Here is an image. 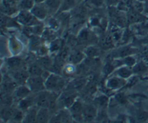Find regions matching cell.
<instances>
[{
    "label": "cell",
    "instance_id": "cell-39",
    "mask_svg": "<svg viewBox=\"0 0 148 123\" xmlns=\"http://www.w3.org/2000/svg\"><path fill=\"white\" fill-rule=\"evenodd\" d=\"M7 22V17L6 16V14H1V27H4V25H6V23Z\"/></svg>",
    "mask_w": 148,
    "mask_h": 123
},
{
    "label": "cell",
    "instance_id": "cell-5",
    "mask_svg": "<svg viewBox=\"0 0 148 123\" xmlns=\"http://www.w3.org/2000/svg\"><path fill=\"white\" fill-rule=\"evenodd\" d=\"M48 11L49 10H47L44 4H36L34 7L31 9L30 12L32 13V14L36 19L40 20H43L46 19V16H47Z\"/></svg>",
    "mask_w": 148,
    "mask_h": 123
},
{
    "label": "cell",
    "instance_id": "cell-3",
    "mask_svg": "<svg viewBox=\"0 0 148 123\" xmlns=\"http://www.w3.org/2000/svg\"><path fill=\"white\" fill-rule=\"evenodd\" d=\"M98 111L96 107L92 105H87L84 106L82 110V120L85 122H92L96 119Z\"/></svg>",
    "mask_w": 148,
    "mask_h": 123
},
{
    "label": "cell",
    "instance_id": "cell-22",
    "mask_svg": "<svg viewBox=\"0 0 148 123\" xmlns=\"http://www.w3.org/2000/svg\"><path fill=\"white\" fill-rule=\"evenodd\" d=\"M36 4L34 0H21L19 4V7L22 10H26V11H30L31 9L34 7Z\"/></svg>",
    "mask_w": 148,
    "mask_h": 123
},
{
    "label": "cell",
    "instance_id": "cell-7",
    "mask_svg": "<svg viewBox=\"0 0 148 123\" xmlns=\"http://www.w3.org/2000/svg\"><path fill=\"white\" fill-rule=\"evenodd\" d=\"M29 76H30V75H29L27 71H25L23 70H18L16 71L14 73V74H13V79H14V80L17 83L23 84L27 82Z\"/></svg>",
    "mask_w": 148,
    "mask_h": 123
},
{
    "label": "cell",
    "instance_id": "cell-18",
    "mask_svg": "<svg viewBox=\"0 0 148 123\" xmlns=\"http://www.w3.org/2000/svg\"><path fill=\"white\" fill-rule=\"evenodd\" d=\"M75 0H64L62 2L59 11L60 12H66L75 7Z\"/></svg>",
    "mask_w": 148,
    "mask_h": 123
},
{
    "label": "cell",
    "instance_id": "cell-40",
    "mask_svg": "<svg viewBox=\"0 0 148 123\" xmlns=\"http://www.w3.org/2000/svg\"><path fill=\"white\" fill-rule=\"evenodd\" d=\"M84 85H85V82H83V80L79 81V82H76L75 84V88H76V89H80Z\"/></svg>",
    "mask_w": 148,
    "mask_h": 123
},
{
    "label": "cell",
    "instance_id": "cell-17",
    "mask_svg": "<svg viewBox=\"0 0 148 123\" xmlns=\"http://www.w3.org/2000/svg\"><path fill=\"white\" fill-rule=\"evenodd\" d=\"M14 110L10 107H1V118L3 120L8 121L12 119Z\"/></svg>",
    "mask_w": 148,
    "mask_h": 123
},
{
    "label": "cell",
    "instance_id": "cell-29",
    "mask_svg": "<svg viewBox=\"0 0 148 123\" xmlns=\"http://www.w3.org/2000/svg\"><path fill=\"white\" fill-rule=\"evenodd\" d=\"M101 44L103 47L106 48L112 47L113 40L111 36H105L103 37L101 40Z\"/></svg>",
    "mask_w": 148,
    "mask_h": 123
},
{
    "label": "cell",
    "instance_id": "cell-27",
    "mask_svg": "<svg viewBox=\"0 0 148 123\" xmlns=\"http://www.w3.org/2000/svg\"><path fill=\"white\" fill-rule=\"evenodd\" d=\"M148 120V113L145 111L140 110L136 114V120L137 122H144Z\"/></svg>",
    "mask_w": 148,
    "mask_h": 123
},
{
    "label": "cell",
    "instance_id": "cell-42",
    "mask_svg": "<svg viewBox=\"0 0 148 123\" xmlns=\"http://www.w3.org/2000/svg\"><path fill=\"white\" fill-rule=\"evenodd\" d=\"M143 14H144L145 16H147V17H148V2L145 4L144 10H143Z\"/></svg>",
    "mask_w": 148,
    "mask_h": 123
},
{
    "label": "cell",
    "instance_id": "cell-1",
    "mask_svg": "<svg viewBox=\"0 0 148 123\" xmlns=\"http://www.w3.org/2000/svg\"><path fill=\"white\" fill-rule=\"evenodd\" d=\"M64 86V81L57 73L49 74L45 80L46 89L50 92H57L61 90Z\"/></svg>",
    "mask_w": 148,
    "mask_h": 123
},
{
    "label": "cell",
    "instance_id": "cell-38",
    "mask_svg": "<svg viewBox=\"0 0 148 123\" xmlns=\"http://www.w3.org/2000/svg\"><path fill=\"white\" fill-rule=\"evenodd\" d=\"M88 35H89V33L86 30H83L80 32V34H79V37L82 40H87L88 37Z\"/></svg>",
    "mask_w": 148,
    "mask_h": 123
},
{
    "label": "cell",
    "instance_id": "cell-10",
    "mask_svg": "<svg viewBox=\"0 0 148 123\" xmlns=\"http://www.w3.org/2000/svg\"><path fill=\"white\" fill-rule=\"evenodd\" d=\"M30 76H43V69L39 63H33L30 65L27 70Z\"/></svg>",
    "mask_w": 148,
    "mask_h": 123
},
{
    "label": "cell",
    "instance_id": "cell-44",
    "mask_svg": "<svg viewBox=\"0 0 148 123\" xmlns=\"http://www.w3.org/2000/svg\"><path fill=\"white\" fill-rule=\"evenodd\" d=\"M136 1H141V2H146V1H147V0H136Z\"/></svg>",
    "mask_w": 148,
    "mask_h": 123
},
{
    "label": "cell",
    "instance_id": "cell-37",
    "mask_svg": "<svg viewBox=\"0 0 148 123\" xmlns=\"http://www.w3.org/2000/svg\"><path fill=\"white\" fill-rule=\"evenodd\" d=\"M89 2L95 7H101L103 6L105 0H89Z\"/></svg>",
    "mask_w": 148,
    "mask_h": 123
},
{
    "label": "cell",
    "instance_id": "cell-11",
    "mask_svg": "<svg viewBox=\"0 0 148 123\" xmlns=\"http://www.w3.org/2000/svg\"><path fill=\"white\" fill-rule=\"evenodd\" d=\"M30 92H31V90L29 89V87L27 85L26 86H23L22 85V86L17 87V89H16L15 96L17 99H23L28 96Z\"/></svg>",
    "mask_w": 148,
    "mask_h": 123
},
{
    "label": "cell",
    "instance_id": "cell-8",
    "mask_svg": "<svg viewBox=\"0 0 148 123\" xmlns=\"http://www.w3.org/2000/svg\"><path fill=\"white\" fill-rule=\"evenodd\" d=\"M84 106L82 105L79 101H75L73 105L69 108L71 114L73 117H75L77 119L78 116L82 117V110H83Z\"/></svg>",
    "mask_w": 148,
    "mask_h": 123
},
{
    "label": "cell",
    "instance_id": "cell-9",
    "mask_svg": "<svg viewBox=\"0 0 148 123\" xmlns=\"http://www.w3.org/2000/svg\"><path fill=\"white\" fill-rule=\"evenodd\" d=\"M49 120V112L48 107H39L37 112L36 122H46Z\"/></svg>",
    "mask_w": 148,
    "mask_h": 123
},
{
    "label": "cell",
    "instance_id": "cell-6",
    "mask_svg": "<svg viewBox=\"0 0 148 123\" xmlns=\"http://www.w3.org/2000/svg\"><path fill=\"white\" fill-rule=\"evenodd\" d=\"M126 84V81L124 79L120 77H112L110 78L107 82V86L108 89L112 90H116L120 89L121 86H124Z\"/></svg>",
    "mask_w": 148,
    "mask_h": 123
},
{
    "label": "cell",
    "instance_id": "cell-35",
    "mask_svg": "<svg viewBox=\"0 0 148 123\" xmlns=\"http://www.w3.org/2000/svg\"><path fill=\"white\" fill-rule=\"evenodd\" d=\"M115 99L117 101V102L121 105H124L127 102V99L125 95L122 93H119V94H117L115 96Z\"/></svg>",
    "mask_w": 148,
    "mask_h": 123
},
{
    "label": "cell",
    "instance_id": "cell-15",
    "mask_svg": "<svg viewBox=\"0 0 148 123\" xmlns=\"http://www.w3.org/2000/svg\"><path fill=\"white\" fill-rule=\"evenodd\" d=\"M13 103V97L8 92H2L1 95V107H10Z\"/></svg>",
    "mask_w": 148,
    "mask_h": 123
},
{
    "label": "cell",
    "instance_id": "cell-33",
    "mask_svg": "<svg viewBox=\"0 0 148 123\" xmlns=\"http://www.w3.org/2000/svg\"><path fill=\"white\" fill-rule=\"evenodd\" d=\"M64 71L66 73V74L72 75L76 71V68H75V65L72 63H69V64L66 65L64 67Z\"/></svg>",
    "mask_w": 148,
    "mask_h": 123
},
{
    "label": "cell",
    "instance_id": "cell-23",
    "mask_svg": "<svg viewBox=\"0 0 148 123\" xmlns=\"http://www.w3.org/2000/svg\"><path fill=\"white\" fill-rule=\"evenodd\" d=\"M32 102H33L32 99L28 98V96H27L24 99H20V102H19V107L21 110H27L31 107Z\"/></svg>",
    "mask_w": 148,
    "mask_h": 123
},
{
    "label": "cell",
    "instance_id": "cell-13",
    "mask_svg": "<svg viewBox=\"0 0 148 123\" xmlns=\"http://www.w3.org/2000/svg\"><path fill=\"white\" fill-rule=\"evenodd\" d=\"M43 4L49 11L58 12L62 4V1L61 0H46Z\"/></svg>",
    "mask_w": 148,
    "mask_h": 123
},
{
    "label": "cell",
    "instance_id": "cell-24",
    "mask_svg": "<svg viewBox=\"0 0 148 123\" xmlns=\"http://www.w3.org/2000/svg\"><path fill=\"white\" fill-rule=\"evenodd\" d=\"M7 65L12 69H17L21 65L22 60L21 59L17 57H12L7 59Z\"/></svg>",
    "mask_w": 148,
    "mask_h": 123
},
{
    "label": "cell",
    "instance_id": "cell-30",
    "mask_svg": "<svg viewBox=\"0 0 148 123\" xmlns=\"http://www.w3.org/2000/svg\"><path fill=\"white\" fill-rule=\"evenodd\" d=\"M115 68V65L113 63H106L105 64V66H104L103 69V74L106 76H108V75H110L113 71H114Z\"/></svg>",
    "mask_w": 148,
    "mask_h": 123
},
{
    "label": "cell",
    "instance_id": "cell-2",
    "mask_svg": "<svg viewBox=\"0 0 148 123\" xmlns=\"http://www.w3.org/2000/svg\"><path fill=\"white\" fill-rule=\"evenodd\" d=\"M26 84L34 93H39L46 89L44 79L42 76H29Z\"/></svg>",
    "mask_w": 148,
    "mask_h": 123
},
{
    "label": "cell",
    "instance_id": "cell-43",
    "mask_svg": "<svg viewBox=\"0 0 148 123\" xmlns=\"http://www.w3.org/2000/svg\"><path fill=\"white\" fill-rule=\"evenodd\" d=\"M36 4H43L46 1V0H34Z\"/></svg>",
    "mask_w": 148,
    "mask_h": 123
},
{
    "label": "cell",
    "instance_id": "cell-21",
    "mask_svg": "<svg viewBox=\"0 0 148 123\" xmlns=\"http://www.w3.org/2000/svg\"><path fill=\"white\" fill-rule=\"evenodd\" d=\"M39 64L41 66V67L43 69H46V70H49V69H51L52 66H53V63H52V60H51V58L48 56H44L43 57H41L40 58L38 61Z\"/></svg>",
    "mask_w": 148,
    "mask_h": 123
},
{
    "label": "cell",
    "instance_id": "cell-41",
    "mask_svg": "<svg viewBox=\"0 0 148 123\" xmlns=\"http://www.w3.org/2000/svg\"><path fill=\"white\" fill-rule=\"evenodd\" d=\"M51 49L53 51H56V50L59 49V43L57 41H54L53 44L51 45Z\"/></svg>",
    "mask_w": 148,
    "mask_h": 123
},
{
    "label": "cell",
    "instance_id": "cell-25",
    "mask_svg": "<svg viewBox=\"0 0 148 123\" xmlns=\"http://www.w3.org/2000/svg\"><path fill=\"white\" fill-rule=\"evenodd\" d=\"M95 102H96L97 105L101 108H106L108 105V97H107L105 95H101V96H98V97L95 99Z\"/></svg>",
    "mask_w": 148,
    "mask_h": 123
},
{
    "label": "cell",
    "instance_id": "cell-20",
    "mask_svg": "<svg viewBox=\"0 0 148 123\" xmlns=\"http://www.w3.org/2000/svg\"><path fill=\"white\" fill-rule=\"evenodd\" d=\"M75 95L72 94H66L64 96L62 97V100L63 102V105L66 107V108H69L72 105L74 104V102H75Z\"/></svg>",
    "mask_w": 148,
    "mask_h": 123
},
{
    "label": "cell",
    "instance_id": "cell-19",
    "mask_svg": "<svg viewBox=\"0 0 148 123\" xmlns=\"http://www.w3.org/2000/svg\"><path fill=\"white\" fill-rule=\"evenodd\" d=\"M17 82L15 81H12V79H7L5 80L2 84L3 89L5 92H10L13 89L17 88Z\"/></svg>",
    "mask_w": 148,
    "mask_h": 123
},
{
    "label": "cell",
    "instance_id": "cell-26",
    "mask_svg": "<svg viewBox=\"0 0 148 123\" xmlns=\"http://www.w3.org/2000/svg\"><path fill=\"white\" fill-rule=\"evenodd\" d=\"M84 53L89 58H94L99 54V50L95 46H89L85 49Z\"/></svg>",
    "mask_w": 148,
    "mask_h": 123
},
{
    "label": "cell",
    "instance_id": "cell-28",
    "mask_svg": "<svg viewBox=\"0 0 148 123\" xmlns=\"http://www.w3.org/2000/svg\"><path fill=\"white\" fill-rule=\"evenodd\" d=\"M146 70H147V67L143 63H137V64H135L132 67V71L134 73H145L146 71Z\"/></svg>",
    "mask_w": 148,
    "mask_h": 123
},
{
    "label": "cell",
    "instance_id": "cell-12",
    "mask_svg": "<svg viewBox=\"0 0 148 123\" xmlns=\"http://www.w3.org/2000/svg\"><path fill=\"white\" fill-rule=\"evenodd\" d=\"M85 54L80 51H75L69 56V63L74 65H77L83 60Z\"/></svg>",
    "mask_w": 148,
    "mask_h": 123
},
{
    "label": "cell",
    "instance_id": "cell-34",
    "mask_svg": "<svg viewBox=\"0 0 148 123\" xmlns=\"http://www.w3.org/2000/svg\"><path fill=\"white\" fill-rule=\"evenodd\" d=\"M23 118H24V116L21 111L14 110L12 120L14 121V122H20V121L23 120Z\"/></svg>",
    "mask_w": 148,
    "mask_h": 123
},
{
    "label": "cell",
    "instance_id": "cell-32",
    "mask_svg": "<svg viewBox=\"0 0 148 123\" xmlns=\"http://www.w3.org/2000/svg\"><path fill=\"white\" fill-rule=\"evenodd\" d=\"M134 50L131 48L130 47H124L122 49L119 50V55L121 57H126V56H130L132 53H133Z\"/></svg>",
    "mask_w": 148,
    "mask_h": 123
},
{
    "label": "cell",
    "instance_id": "cell-14",
    "mask_svg": "<svg viewBox=\"0 0 148 123\" xmlns=\"http://www.w3.org/2000/svg\"><path fill=\"white\" fill-rule=\"evenodd\" d=\"M132 70L130 69V67L127 66H122V67H120L119 69H117L116 71V74L119 77L122 78V79H127L131 77V76L132 75Z\"/></svg>",
    "mask_w": 148,
    "mask_h": 123
},
{
    "label": "cell",
    "instance_id": "cell-16",
    "mask_svg": "<svg viewBox=\"0 0 148 123\" xmlns=\"http://www.w3.org/2000/svg\"><path fill=\"white\" fill-rule=\"evenodd\" d=\"M38 110L36 109H30L27 111V113L23 118V122H36V118H37Z\"/></svg>",
    "mask_w": 148,
    "mask_h": 123
},
{
    "label": "cell",
    "instance_id": "cell-31",
    "mask_svg": "<svg viewBox=\"0 0 148 123\" xmlns=\"http://www.w3.org/2000/svg\"><path fill=\"white\" fill-rule=\"evenodd\" d=\"M123 63H124V65L129 67L132 68L136 64V60L134 57L131 56H126L124 58V60H123Z\"/></svg>",
    "mask_w": 148,
    "mask_h": 123
},
{
    "label": "cell",
    "instance_id": "cell-4",
    "mask_svg": "<svg viewBox=\"0 0 148 123\" xmlns=\"http://www.w3.org/2000/svg\"><path fill=\"white\" fill-rule=\"evenodd\" d=\"M36 17L32 14L30 11L22 10L17 16V21L26 26H30L35 23Z\"/></svg>",
    "mask_w": 148,
    "mask_h": 123
},
{
    "label": "cell",
    "instance_id": "cell-36",
    "mask_svg": "<svg viewBox=\"0 0 148 123\" xmlns=\"http://www.w3.org/2000/svg\"><path fill=\"white\" fill-rule=\"evenodd\" d=\"M140 12H136L134 13H130L128 16V20L130 22H137L140 20V15H139Z\"/></svg>",
    "mask_w": 148,
    "mask_h": 123
}]
</instances>
